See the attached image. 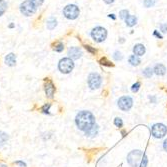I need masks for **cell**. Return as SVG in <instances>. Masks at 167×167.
<instances>
[{"instance_id":"obj_1","label":"cell","mask_w":167,"mask_h":167,"mask_svg":"<svg viewBox=\"0 0 167 167\" xmlns=\"http://www.w3.org/2000/svg\"><path fill=\"white\" fill-rule=\"evenodd\" d=\"M75 123L79 130L86 132L95 125V116L87 110L79 111L75 117Z\"/></svg>"},{"instance_id":"obj_2","label":"cell","mask_w":167,"mask_h":167,"mask_svg":"<svg viewBox=\"0 0 167 167\" xmlns=\"http://www.w3.org/2000/svg\"><path fill=\"white\" fill-rule=\"evenodd\" d=\"M127 162L131 167H147L148 157L141 150L135 149L128 153Z\"/></svg>"},{"instance_id":"obj_3","label":"cell","mask_w":167,"mask_h":167,"mask_svg":"<svg viewBox=\"0 0 167 167\" xmlns=\"http://www.w3.org/2000/svg\"><path fill=\"white\" fill-rule=\"evenodd\" d=\"M73 68H74V62L72 59L69 57H65L61 59L58 63V69L61 73L68 74L72 71Z\"/></svg>"},{"instance_id":"obj_4","label":"cell","mask_w":167,"mask_h":167,"mask_svg":"<svg viewBox=\"0 0 167 167\" xmlns=\"http://www.w3.org/2000/svg\"><path fill=\"white\" fill-rule=\"evenodd\" d=\"M91 37H92V39L97 43L103 42L105 41L107 37V30L104 27L97 26V27L93 28L92 31H91Z\"/></svg>"},{"instance_id":"obj_5","label":"cell","mask_w":167,"mask_h":167,"mask_svg":"<svg viewBox=\"0 0 167 167\" xmlns=\"http://www.w3.org/2000/svg\"><path fill=\"white\" fill-rule=\"evenodd\" d=\"M79 13H80V10L77 5H75V4H69L63 9V15L65 16L67 19H70V20L76 19L79 16Z\"/></svg>"},{"instance_id":"obj_6","label":"cell","mask_w":167,"mask_h":167,"mask_svg":"<svg viewBox=\"0 0 167 167\" xmlns=\"http://www.w3.org/2000/svg\"><path fill=\"white\" fill-rule=\"evenodd\" d=\"M87 83L88 86L90 87V89L95 90L100 88V86L102 84V77L101 75L96 73V72H92L88 75V79H87Z\"/></svg>"},{"instance_id":"obj_7","label":"cell","mask_w":167,"mask_h":167,"mask_svg":"<svg viewBox=\"0 0 167 167\" xmlns=\"http://www.w3.org/2000/svg\"><path fill=\"white\" fill-rule=\"evenodd\" d=\"M151 134L154 138H163L167 134V127L163 123H155L151 127Z\"/></svg>"},{"instance_id":"obj_8","label":"cell","mask_w":167,"mask_h":167,"mask_svg":"<svg viewBox=\"0 0 167 167\" xmlns=\"http://www.w3.org/2000/svg\"><path fill=\"white\" fill-rule=\"evenodd\" d=\"M117 106L122 111H129L133 106V99L130 96H121V97L117 100Z\"/></svg>"},{"instance_id":"obj_9","label":"cell","mask_w":167,"mask_h":167,"mask_svg":"<svg viewBox=\"0 0 167 167\" xmlns=\"http://www.w3.org/2000/svg\"><path fill=\"white\" fill-rule=\"evenodd\" d=\"M37 7L32 3L30 0H26L20 5V12L25 16H31L36 12Z\"/></svg>"},{"instance_id":"obj_10","label":"cell","mask_w":167,"mask_h":167,"mask_svg":"<svg viewBox=\"0 0 167 167\" xmlns=\"http://www.w3.org/2000/svg\"><path fill=\"white\" fill-rule=\"evenodd\" d=\"M44 90H45V93H46L47 97L53 98V96H54V93H55V91H56V88H55V85L53 84V82L51 81L50 79H48V78L45 80Z\"/></svg>"},{"instance_id":"obj_11","label":"cell","mask_w":167,"mask_h":167,"mask_svg":"<svg viewBox=\"0 0 167 167\" xmlns=\"http://www.w3.org/2000/svg\"><path fill=\"white\" fill-rule=\"evenodd\" d=\"M82 50L80 49L79 47L76 46H73V47H70L69 50H68V55L69 58H71L72 60H75V59H79L80 57L82 56Z\"/></svg>"},{"instance_id":"obj_12","label":"cell","mask_w":167,"mask_h":167,"mask_svg":"<svg viewBox=\"0 0 167 167\" xmlns=\"http://www.w3.org/2000/svg\"><path fill=\"white\" fill-rule=\"evenodd\" d=\"M145 52H146V48H145V46L143 44H141V43H138V44L134 45V47H133V54L134 55L140 57V56H143L145 54Z\"/></svg>"},{"instance_id":"obj_13","label":"cell","mask_w":167,"mask_h":167,"mask_svg":"<svg viewBox=\"0 0 167 167\" xmlns=\"http://www.w3.org/2000/svg\"><path fill=\"white\" fill-rule=\"evenodd\" d=\"M153 72L156 75H158V76H163V75L166 73V67L161 63L156 64V65L154 66V68H153Z\"/></svg>"},{"instance_id":"obj_14","label":"cell","mask_w":167,"mask_h":167,"mask_svg":"<svg viewBox=\"0 0 167 167\" xmlns=\"http://www.w3.org/2000/svg\"><path fill=\"white\" fill-rule=\"evenodd\" d=\"M5 63H6V65L12 67V66H15L16 64V55L14 53H9L8 55H6L5 57Z\"/></svg>"},{"instance_id":"obj_15","label":"cell","mask_w":167,"mask_h":167,"mask_svg":"<svg viewBox=\"0 0 167 167\" xmlns=\"http://www.w3.org/2000/svg\"><path fill=\"white\" fill-rule=\"evenodd\" d=\"M98 131H99V126L97 124H95L92 128L85 132V136L88 138H93L98 134Z\"/></svg>"},{"instance_id":"obj_16","label":"cell","mask_w":167,"mask_h":167,"mask_svg":"<svg viewBox=\"0 0 167 167\" xmlns=\"http://www.w3.org/2000/svg\"><path fill=\"white\" fill-rule=\"evenodd\" d=\"M137 23V17L135 15H128L125 18V24L128 27H133Z\"/></svg>"},{"instance_id":"obj_17","label":"cell","mask_w":167,"mask_h":167,"mask_svg":"<svg viewBox=\"0 0 167 167\" xmlns=\"http://www.w3.org/2000/svg\"><path fill=\"white\" fill-rule=\"evenodd\" d=\"M128 62L130 63V65L132 66H138L140 63H141V60H140V58L136 55H131L128 59Z\"/></svg>"},{"instance_id":"obj_18","label":"cell","mask_w":167,"mask_h":167,"mask_svg":"<svg viewBox=\"0 0 167 167\" xmlns=\"http://www.w3.org/2000/svg\"><path fill=\"white\" fill-rule=\"evenodd\" d=\"M153 68L151 67H146L144 70H142V74H143V76L144 77H146V78H151L152 77V75H153Z\"/></svg>"},{"instance_id":"obj_19","label":"cell","mask_w":167,"mask_h":167,"mask_svg":"<svg viewBox=\"0 0 167 167\" xmlns=\"http://www.w3.org/2000/svg\"><path fill=\"white\" fill-rule=\"evenodd\" d=\"M56 25H57V21H56V19H55V18L51 17L49 20L47 21V28L49 29V30L54 29Z\"/></svg>"},{"instance_id":"obj_20","label":"cell","mask_w":167,"mask_h":167,"mask_svg":"<svg viewBox=\"0 0 167 167\" xmlns=\"http://www.w3.org/2000/svg\"><path fill=\"white\" fill-rule=\"evenodd\" d=\"M7 10V3L5 0H0V16H2Z\"/></svg>"},{"instance_id":"obj_21","label":"cell","mask_w":167,"mask_h":167,"mask_svg":"<svg viewBox=\"0 0 167 167\" xmlns=\"http://www.w3.org/2000/svg\"><path fill=\"white\" fill-rule=\"evenodd\" d=\"M8 140V135L7 133H5L3 131H0V146H2Z\"/></svg>"},{"instance_id":"obj_22","label":"cell","mask_w":167,"mask_h":167,"mask_svg":"<svg viewBox=\"0 0 167 167\" xmlns=\"http://www.w3.org/2000/svg\"><path fill=\"white\" fill-rule=\"evenodd\" d=\"M113 59H114L115 61H120L123 59V55H122V53L120 51H115L114 53H113V55H112Z\"/></svg>"},{"instance_id":"obj_23","label":"cell","mask_w":167,"mask_h":167,"mask_svg":"<svg viewBox=\"0 0 167 167\" xmlns=\"http://www.w3.org/2000/svg\"><path fill=\"white\" fill-rule=\"evenodd\" d=\"M156 1L155 0H144L143 1V5L146 8H150V7H153L155 5Z\"/></svg>"},{"instance_id":"obj_24","label":"cell","mask_w":167,"mask_h":167,"mask_svg":"<svg viewBox=\"0 0 167 167\" xmlns=\"http://www.w3.org/2000/svg\"><path fill=\"white\" fill-rule=\"evenodd\" d=\"M63 49H64V44L62 42H58L57 44H55V46H54V50L56 52H62Z\"/></svg>"},{"instance_id":"obj_25","label":"cell","mask_w":167,"mask_h":167,"mask_svg":"<svg viewBox=\"0 0 167 167\" xmlns=\"http://www.w3.org/2000/svg\"><path fill=\"white\" fill-rule=\"evenodd\" d=\"M140 86H141V83L140 82H136V83H134L132 86H131V91L133 93H136L138 92V90L140 89Z\"/></svg>"},{"instance_id":"obj_26","label":"cell","mask_w":167,"mask_h":167,"mask_svg":"<svg viewBox=\"0 0 167 167\" xmlns=\"http://www.w3.org/2000/svg\"><path fill=\"white\" fill-rule=\"evenodd\" d=\"M114 125L118 128H121L123 126V121L120 117H116L114 119Z\"/></svg>"},{"instance_id":"obj_27","label":"cell","mask_w":167,"mask_h":167,"mask_svg":"<svg viewBox=\"0 0 167 167\" xmlns=\"http://www.w3.org/2000/svg\"><path fill=\"white\" fill-rule=\"evenodd\" d=\"M128 15H129V11H128V10H126V9H123V10H121V11L119 12V17L121 19H124L125 20V18L127 17Z\"/></svg>"},{"instance_id":"obj_28","label":"cell","mask_w":167,"mask_h":167,"mask_svg":"<svg viewBox=\"0 0 167 167\" xmlns=\"http://www.w3.org/2000/svg\"><path fill=\"white\" fill-rule=\"evenodd\" d=\"M50 106H51L50 103H47V104H45V105H43L42 108H41L42 112L45 113V114H49V108H50Z\"/></svg>"},{"instance_id":"obj_29","label":"cell","mask_w":167,"mask_h":167,"mask_svg":"<svg viewBox=\"0 0 167 167\" xmlns=\"http://www.w3.org/2000/svg\"><path fill=\"white\" fill-rule=\"evenodd\" d=\"M100 63L102 64V65H106V66H112L111 62H109L108 60H107L106 58H102L100 60Z\"/></svg>"},{"instance_id":"obj_30","label":"cell","mask_w":167,"mask_h":167,"mask_svg":"<svg viewBox=\"0 0 167 167\" xmlns=\"http://www.w3.org/2000/svg\"><path fill=\"white\" fill-rule=\"evenodd\" d=\"M30 1L33 3L36 7H39V6H41V5H42V3H43L44 0H30Z\"/></svg>"},{"instance_id":"obj_31","label":"cell","mask_w":167,"mask_h":167,"mask_svg":"<svg viewBox=\"0 0 167 167\" xmlns=\"http://www.w3.org/2000/svg\"><path fill=\"white\" fill-rule=\"evenodd\" d=\"M160 31L163 32V33H167V24L166 23H162L160 25Z\"/></svg>"},{"instance_id":"obj_32","label":"cell","mask_w":167,"mask_h":167,"mask_svg":"<svg viewBox=\"0 0 167 167\" xmlns=\"http://www.w3.org/2000/svg\"><path fill=\"white\" fill-rule=\"evenodd\" d=\"M85 48H86V50L89 51L90 53H96V49H94V48H92L89 45H85Z\"/></svg>"},{"instance_id":"obj_33","label":"cell","mask_w":167,"mask_h":167,"mask_svg":"<svg viewBox=\"0 0 167 167\" xmlns=\"http://www.w3.org/2000/svg\"><path fill=\"white\" fill-rule=\"evenodd\" d=\"M153 35H154L155 37H157L158 39H162V38H163V36L161 35L157 30H154V32H153Z\"/></svg>"},{"instance_id":"obj_34","label":"cell","mask_w":167,"mask_h":167,"mask_svg":"<svg viewBox=\"0 0 167 167\" xmlns=\"http://www.w3.org/2000/svg\"><path fill=\"white\" fill-rule=\"evenodd\" d=\"M15 163L17 164V165H20L21 167H26V164L23 162V161H16Z\"/></svg>"},{"instance_id":"obj_35","label":"cell","mask_w":167,"mask_h":167,"mask_svg":"<svg viewBox=\"0 0 167 167\" xmlns=\"http://www.w3.org/2000/svg\"><path fill=\"white\" fill-rule=\"evenodd\" d=\"M163 149L167 152V138L164 140V142H163Z\"/></svg>"},{"instance_id":"obj_36","label":"cell","mask_w":167,"mask_h":167,"mask_svg":"<svg viewBox=\"0 0 167 167\" xmlns=\"http://www.w3.org/2000/svg\"><path fill=\"white\" fill-rule=\"evenodd\" d=\"M103 1H104L106 4H112L113 2L115 1V0H103Z\"/></svg>"},{"instance_id":"obj_37","label":"cell","mask_w":167,"mask_h":167,"mask_svg":"<svg viewBox=\"0 0 167 167\" xmlns=\"http://www.w3.org/2000/svg\"><path fill=\"white\" fill-rule=\"evenodd\" d=\"M108 17H109V18H112L113 20H115V19H116V17H115V15H114V14H109V15H108Z\"/></svg>"},{"instance_id":"obj_38","label":"cell","mask_w":167,"mask_h":167,"mask_svg":"<svg viewBox=\"0 0 167 167\" xmlns=\"http://www.w3.org/2000/svg\"><path fill=\"white\" fill-rule=\"evenodd\" d=\"M119 42H120V43H124V42H125V39L122 37V38H120V39H119Z\"/></svg>"}]
</instances>
